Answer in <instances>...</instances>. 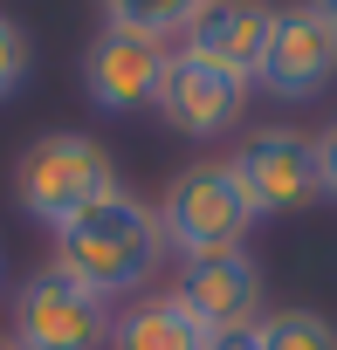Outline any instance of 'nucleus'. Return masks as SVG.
<instances>
[{
	"label": "nucleus",
	"mask_w": 337,
	"mask_h": 350,
	"mask_svg": "<svg viewBox=\"0 0 337 350\" xmlns=\"http://www.w3.org/2000/svg\"><path fill=\"white\" fill-rule=\"evenodd\" d=\"M269 28H275L269 0H214V8L186 28V55H200L207 69H221L234 83H255L262 49H269Z\"/></svg>",
	"instance_id": "obj_10"
},
{
	"label": "nucleus",
	"mask_w": 337,
	"mask_h": 350,
	"mask_svg": "<svg viewBox=\"0 0 337 350\" xmlns=\"http://www.w3.org/2000/svg\"><path fill=\"white\" fill-rule=\"evenodd\" d=\"M165 55H173L165 42L103 21V35L83 49V90H90V103H97V110H145V103L158 96Z\"/></svg>",
	"instance_id": "obj_8"
},
{
	"label": "nucleus",
	"mask_w": 337,
	"mask_h": 350,
	"mask_svg": "<svg viewBox=\"0 0 337 350\" xmlns=\"http://www.w3.org/2000/svg\"><path fill=\"white\" fill-rule=\"evenodd\" d=\"M255 343L262 350H337V323L316 309H275L255 323Z\"/></svg>",
	"instance_id": "obj_13"
},
{
	"label": "nucleus",
	"mask_w": 337,
	"mask_h": 350,
	"mask_svg": "<svg viewBox=\"0 0 337 350\" xmlns=\"http://www.w3.org/2000/svg\"><path fill=\"white\" fill-rule=\"evenodd\" d=\"M0 350H14V343H8V336H0Z\"/></svg>",
	"instance_id": "obj_18"
},
{
	"label": "nucleus",
	"mask_w": 337,
	"mask_h": 350,
	"mask_svg": "<svg viewBox=\"0 0 337 350\" xmlns=\"http://www.w3.org/2000/svg\"><path fill=\"white\" fill-rule=\"evenodd\" d=\"M179 309L207 329V336H234V329H255L262 323V268L234 247V254H207V261H186L179 275Z\"/></svg>",
	"instance_id": "obj_7"
},
{
	"label": "nucleus",
	"mask_w": 337,
	"mask_h": 350,
	"mask_svg": "<svg viewBox=\"0 0 337 350\" xmlns=\"http://www.w3.org/2000/svg\"><path fill=\"white\" fill-rule=\"evenodd\" d=\"M117 193V165H110V151L97 144V137H83V131H49V137H35L28 151H21V165H14V200H21V213L35 220V227H69L76 213H90L97 200H110Z\"/></svg>",
	"instance_id": "obj_2"
},
{
	"label": "nucleus",
	"mask_w": 337,
	"mask_h": 350,
	"mask_svg": "<svg viewBox=\"0 0 337 350\" xmlns=\"http://www.w3.org/2000/svg\"><path fill=\"white\" fill-rule=\"evenodd\" d=\"M158 254H165L158 206H145L138 193L117 186L110 200H97L90 213H76L69 227H55V254H49V268H55L62 282H76V288H90V295L110 302V295L151 282Z\"/></svg>",
	"instance_id": "obj_1"
},
{
	"label": "nucleus",
	"mask_w": 337,
	"mask_h": 350,
	"mask_svg": "<svg viewBox=\"0 0 337 350\" xmlns=\"http://www.w3.org/2000/svg\"><path fill=\"white\" fill-rule=\"evenodd\" d=\"M28 69H35V42H28V28H21L14 14H0V103L28 83Z\"/></svg>",
	"instance_id": "obj_14"
},
{
	"label": "nucleus",
	"mask_w": 337,
	"mask_h": 350,
	"mask_svg": "<svg viewBox=\"0 0 337 350\" xmlns=\"http://www.w3.org/2000/svg\"><path fill=\"white\" fill-rule=\"evenodd\" d=\"M207 350H262L255 329H234V336H207Z\"/></svg>",
	"instance_id": "obj_16"
},
{
	"label": "nucleus",
	"mask_w": 337,
	"mask_h": 350,
	"mask_svg": "<svg viewBox=\"0 0 337 350\" xmlns=\"http://www.w3.org/2000/svg\"><path fill=\"white\" fill-rule=\"evenodd\" d=\"M255 227V206L241 200L227 165H186L158 200V234L179 261H207V254H234Z\"/></svg>",
	"instance_id": "obj_3"
},
{
	"label": "nucleus",
	"mask_w": 337,
	"mask_h": 350,
	"mask_svg": "<svg viewBox=\"0 0 337 350\" xmlns=\"http://www.w3.org/2000/svg\"><path fill=\"white\" fill-rule=\"evenodd\" d=\"M207 8H214V0H103V21H110V28H131V35L165 42V35H186Z\"/></svg>",
	"instance_id": "obj_12"
},
{
	"label": "nucleus",
	"mask_w": 337,
	"mask_h": 350,
	"mask_svg": "<svg viewBox=\"0 0 337 350\" xmlns=\"http://www.w3.org/2000/svg\"><path fill=\"white\" fill-rule=\"evenodd\" d=\"M14 350H103L110 343V302L62 282L55 268L28 275L14 288V329H8Z\"/></svg>",
	"instance_id": "obj_4"
},
{
	"label": "nucleus",
	"mask_w": 337,
	"mask_h": 350,
	"mask_svg": "<svg viewBox=\"0 0 337 350\" xmlns=\"http://www.w3.org/2000/svg\"><path fill=\"white\" fill-rule=\"evenodd\" d=\"M255 83L282 103H310L337 83V35L310 14V8H275V28H269V49H262V69Z\"/></svg>",
	"instance_id": "obj_6"
},
{
	"label": "nucleus",
	"mask_w": 337,
	"mask_h": 350,
	"mask_svg": "<svg viewBox=\"0 0 337 350\" xmlns=\"http://www.w3.org/2000/svg\"><path fill=\"white\" fill-rule=\"evenodd\" d=\"M316 186H323V193L337 200V117H330V124L316 131Z\"/></svg>",
	"instance_id": "obj_15"
},
{
	"label": "nucleus",
	"mask_w": 337,
	"mask_h": 350,
	"mask_svg": "<svg viewBox=\"0 0 337 350\" xmlns=\"http://www.w3.org/2000/svg\"><path fill=\"white\" fill-rule=\"evenodd\" d=\"M303 8H310V14H316V21H323V28L337 35V0H303Z\"/></svg>",
	"instance_id": "obj_17"
},
{
	"label": "nucleus",
	"mask_w": 337,
	"mask_h": 350,
	"mask_svg": "<svg viewBox=\"0 0 337 350\" xmlns=\"http://www.w3.org/2000/svg\"><path fill=\"white\" fill-rule=\"evenodd\" d=\"M103 350H207V329L179 309V295H138L124 316H110Z\"/></svg>",
	"instance_id": "obj_11"
},
{
	"label": "nucleus",
	"mask_w": 337,
	"mask_h": 350,
	"mask_svg": "<svg viewBox=\"0 0 337 350\" xmlns=\"http://www.w3.org/2000/svg\"><path fill=\"white\" fill-rule=\"evenodd\" d=\"M158 117L173 124V131H186V137H221V131H234V117H241V103H248V83H234V76H221V69H207L200 55H186V49H173L165 55V76H158Z\"/></svg>",
	"instance_id": "obj_9"
},
{
	"label": "nucleus",
	"mask_w": 337,
	"mask_h": 350,
	"mask_svg": "<svg viewBox=\"0 0 337 350\" xmlns=\"http://www.w3.org/2000/svg\"><path fill=\"white\" fill-rule=\"evenodd\" d=\"M227 172H234L241 200L255 206V220H262V213H296V206H310V200L323 193V186H316V137H303V131H289V124L248 131L241 151L227 158Z\"/></svg>",
	"instance_id": "obj_5"
}]
</instances>
